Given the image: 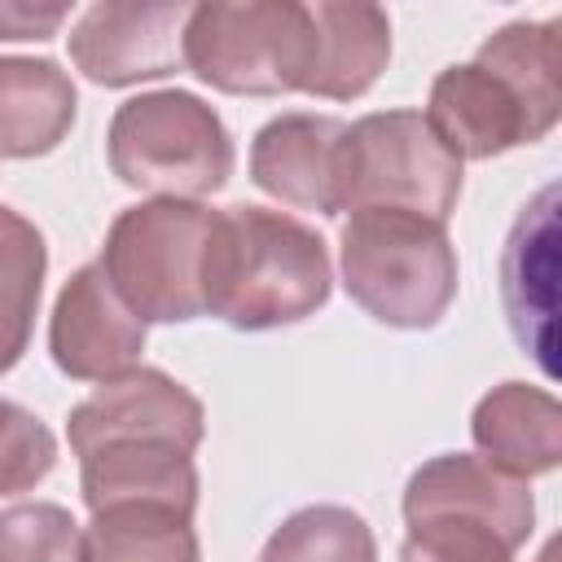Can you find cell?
Wrapping results in <instances>:
<instances>
[{
  "instance_id": "cell-4",
  "label": "cell",
  "mask_w": 562,
  "mask_h": 562,
  "mask_svg": "<svg viewBox=\"0 0 562 562\" xmlns=\"http://www.w3.org/2000/svg\"><path fill=\"white\" fill-rule=\"evenodd\" d=\"M105 158L127 189L184 202L220 193L237 167L224 119L184 88L127 97L110 119Z\"/></svg>"
},
{
  "instance_id": "cell-12",
  "label": "cell",
  "mask_w": 562,
  "mask_h": 562,
  "mask_svg": "<svg viewBox=\"0 0 562 562\" xmlns=\"http://www.w3.org/2000/svg\"><path fill=\"white\" fill-rule=\"evenodd\" d=\"M404 522L452 514V518H479L509 536L518 549L536 531V496L522 479L496 470L479 452H439L422 461L404 483Z\"/></svg>"
},
{
  "instance_id": "cell-10",
  "label": "cell",
  "mask_w": 562,
  "mask_h": 562,
  "mask_svg": "<svg viewBox=\"0 0 562 562\" xmlns=\"http://www.w3.org/2000/svg\"><path fill=\"white\" fill-rule=\"evenodd\" d=\"M145 321L114 294L101 263H83L57 290L48 316V356L70 382H110L136 369Z\"/></svg>"
},
{
  "instance_id": "cell-18",
  "label": "cell",
  "mask_w": 562,
  "mask_h": 562,
  "mask_svg": "<svg viewBox=\"0 0 562 562\" xmlns=\"http://www.w3.org/2000/svg\"><path fill=\"white\" fill-rule=\"evenodd\" d=\"M83 562H202L189 514L162 505H110L83 527Z\"/></svg>"
},
{
  "instance_id": "cell-21",
  "label": "cell",
  "mask_w": 562,
  "mask_h": 562,
  "mask_svg": "<svg viewBox=\"0 0 562 562\" xmlns=\"http://www.w3.org/2000/svg\"><path fill=\"white\" fill-rule=\"evenodd\" d=\"M0 562H83V527L57 501L0 509Z\"/></svg>"
},
{
  "instance_id": "cell-7",
  "label": "cell",
  "mask_w": 562,
  "mask_h": 562,
  "mask_svg": "<svg viewBox=\"0 0 562 562\" xmlns=\"http://www.w3.org/2000/svg\"><path fill=\"white\" fill-rule=\"evenodd\" d=\"M184 66L228 97L303 92L312 66V13L294 0L189 4Z\"/></svg>"
},
{
  "instance_id": "cell-9",
  "label": "cell",
  "mask_w": 562,
  "mask_h": 562,
  "mask_svg": "<svg viewBox=\"0 0 562 562\" xmlns=\"http://www.w3.org/2000/svg\"><path fill=\"white\" fill-rule=\"evenodd\" d=\"M184 18L189 4L180 0H97L75 18L66 35L70 61L83 79L101 88L167 79L184 66Z\"/></svg>"
},
{
  "instance_id": "cell-25",
  "label": "cell",
  "mask_w": 562,
  "mask_h": 562,
  "mask_svg": "<svg viewBox=\"0 0 562 562\" xmlns=\"http://www.w3.org/2000/svg\"><path fill=\"white\" fill-rule=\"evenodd\" d=\"M540 562H553V544H544V553H540Z\"/></svg>"
},
{
  "instance_id": "cell-17",
  "label": "cell",
  "mask_w": 562,
  "mask_h": 562,
  "mask_svg": "<svg viewBox=\"0 0 562 562\" xmlns=\"http://www.w3.org/2000/svg\"><path fill=\"white\" fill-rule=\"evenodd\" d=\"M79 114V92L53 57H0V158L53 154Z\"/></svg>"
},
{
  "instance_id": "cell-24",
  "label": "cell",
  "mask_w": 562,
  "mask_h": 562,
  "mask_svg": "<svg viewBox=\"0 0 562 562\" xmlns=\"http://www.w3.org/2000/svg\"><path fill=\"white\" fill-rule=\"evenodd\" d=\"M70 4H31V0H0V40H53Z\"/></svg>"
},
{
  "instance_id": "cell-8",
  "label": "cell",
  "mask_w": 562,
  "mask_h": 562,
  "mask_svg": "<svg viewBox=\"0 0 562 562\" xmlns=\"http://www.w3.org/2000/svg\"><path fill=\"white\" fill-rule=\"evenodd\" d=\"M66 439L75 457L110 443H171L180 452H198L206 439V408L171 373L136 364L70 408Z\"/></svg>"
},
{
  "instance_id": "cell-15",
  "label": "cell",
  "mask_w": 562,
  "mask_h": 562,
  "mask_svg": "<svg viewBox=\"0 0 562 562\" xmlns=\"http://www.w3.org/2000/svg\"><path fill=\"white\" fill-rule=\"evenodd\" d=\"M470 439L483 461L522 483L553 474L562 461V404L544 386L501 382L474 404Z\"/></svg>"
},
{
  "instance_id": "cell-20",
  "label": "cell",
  "mask_w": 562,
  "mask_h": 562,
  "mask_svg": "<svg viewBox=\"0 0 562 562\" xmlns=\"http://www.w3.org/2000/svg\"><path fill=\"white\" fill-rule=\"evenodd\" d=\"M259 562H378V540L347 505H303L263 540Z\"/></svg>"
},
{
  "instance_id": "cell-16",
  "label": "cell",
  "mask_w": 562,
  "mask_h": 562,
  "mask_svg": "<svg viewBox=\"0 0 562 562\" xmlns=\"http://www.w3.org/2000/svg\"><path fill=\"white\" fill-rule=\"evenodd\" d=\"M79 492L88 514L110 505H162L193 518L198 465L193 452L171 443H110L79 457Z\"/></svg>"
},
{
  "instance_id": "cell-11",
  "label": "cell",
  "mask_w": 562,
  "mask_h": 562,
  "mask_svg": "<svg viewBox=\"0 0 562 562\" xmlns=\"http://www.w3.org/2000/svg\"><path fill=\"white\" fill-rule=\"evenodd\" d=\"M505 321L522 351L553 378V316H558V184H544L514 220L501 255Z\"/></svg>"
},
{
  "instance_id": "cell-5",
  "label": "cell",
  "mask_w": 562,
  "mask_h": 562,
  "mask_svg": "<svg viewBox=\"0 0 562 562\" xmlns=\"http://www.w3.org/2000/svg\"><path fill=\"white\" fill-rule=\"evenodd\" d=\"M215 211L184 198L123 206L105 228L101 272L145 325H184L206 316L202 263Z\"/></svg>"
},
{
  "instance_id": "cell-23",
  "label": "cell",
  "mask_w": 562,
  "mask_h": 562,
  "mask_svg": "<svg viewBox=\"0 0 562 562\" xmlns=\"http://www.w3.org/2000/svg\"><path fill=\"white\" fill-rule=\"evenodd\" d=\"M57 465V435L22 404L0 400V501L40 487Z\"/></svg>"
},
{
  "instance_id": "cell-19",
  "label": "cell",
  "mask_w": 562,
  "mask_h": 562,
  "mask_svg": "<svg viewBox=\"0 0 562 562\" xmlns=\"http://www.w3.org/2000/svg\"><path fill=\"white\" fill-rule=\"evenodd\" d=\"M48 272L44 233L0 202V378L26 356Z\"/></svg>"
},
{
  "instance_id": "cell-1",
  "label": "cell",
  "mask_w": 562,
  "mask_h": 562,
  "mask_svg": "<svg viewBox=\"0 0 562 562\" xmlns=\"http://www.w3.org/2000/svg\"><path fill=\"white\" fill-rule=\"evenodd\" d=\"M422 119L461 162L544 140L562 119L558 22L522 18L492 31L470 61L435 75Z\"/></svg>"
},
{
  "instance_id": "cell-14",
  "label": "cell",
  "mask_w": 562,
  "mask_h": 562,
  "mask_svg": "<svg viewBox=\"0 0 562 562\" xmlns=\"http://www.w3.org/2000/svg\"><path fill=\"white\" fill-rule=\"evenodd\" d=\"M312 13V66L303 79L307 97L356 101L391 61V18L360 0H316Z\"/></svg>"
},
{
  "instance_id": "cell-3",
  "label": "cell",
  "mask_w": 562,
  "mask_h": 562,
  "mask_svg": "<svg viewBox=\"0 0 562 562\" xmlns=\"http://www.w3.org/2000/svg\"><path fill=\"white\" fill-rule=\"evenodd\" d=\"M338 268L351 303L391 329H430L457 299L448 224L413 211H356L338 233Z\"/></svg>"
},
{
  "instance_id": "cell-6",
  "label": "cell",
  "mask_w": 562,
  "mask_h": 562,
  "mask_svg": "<svg viewBox=\"0 0 562 562\" xmlns=\"http://www.w3.org/2000/svg\"><path fill=\"white\" fill-rule=\"evenodd\" d=\"M334 198L338 215L413 211L448 224L461 198V158L430 132L422 110H378L342 132Z\"/></svg>"
},
{
  "instance_id": "cell-22",
  "label": "cell",
  "mask_w": 562,
  "mask_h": 562,
  "mask_svg": "<svg viewBox=\"0 0 562 562\" xmlns=\"http://www.w3.org/2000/svg\"><path fill=\"white\" fill-rule=\"evenodd\" d=\"M518 544L479 518H417L400 544V562H514Z\"/></svg>"
},
{
  "instance_id": "cell-13",
  "label": "cell",
  "mask_w": 562,
  "mask_h": 562,
  "mask_svg": "<svg viewBox=\"0 0 562 562\" xmlns=\"http://www.w3.org/2000/svg\"><path fill=\"white\" fill-rule=\"evenodd\" d=\"M347 123L334 114L285 110L268 119L250 140V180L294 206L316 215H338L334 180H338V140Z\"/></svg>"
},
{
  "instance_id": "cell-2",
  "label": "cell",
  "mask_w": 562,
  "mask_h": 562,
  "mask_svg": "<svg viewBox=\"0 0 562 562\" xmlns=\"http://www.w3.org/2000/svg\"><path fill=\"white\" fill-rule=\"evenodd\" d=\"M334 263L316 228L268 206H224L211 220L202 263L206 316L259 334L316 316L329 303Z\"/></svg>"
}]
</instances>
